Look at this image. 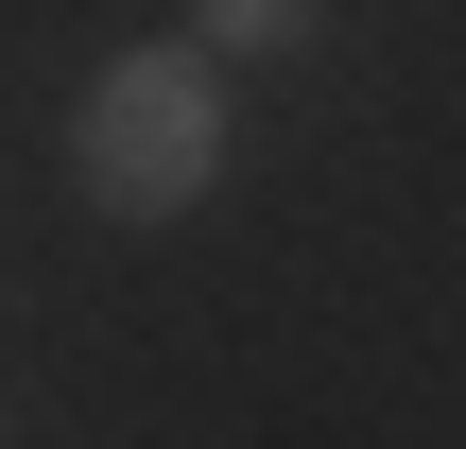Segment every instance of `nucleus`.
Wrapping results in <instances>:
<instances>
[{"mask_svg": "<svg viewBox=\"0 0 466 449\" xmlns=\"http://www.w3.org/2000/svg\"><path fill=\"white\" fill-rule=\"evenodd\" d=\"M311 0H208V52H259V35H294Z\"/></svg>", "mask_w": 466, "mask_h": 449, "instance_id": "2", "label": "nucleus"}, {"mask_svg": "<svg viewBox=\"0 0 466 449\" xmlns=\"http://www.w3.org/2000/svg\"><path fill=\"white\" fill-rule=\"evenodd\" d=\"M69 173H86V208L173 225V208L225 173V87H208L190 52H121V69L86 87V121H69Z\"/></svg>", "mask_w": 466, "mask_h": 449, "instance_id": "1", "label": "nucleus"}]
</instances>
